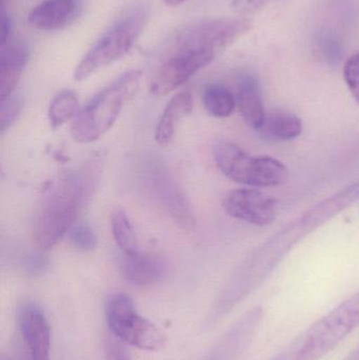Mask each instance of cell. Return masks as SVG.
I'll return each mask as SVG.
<instances>
[{
  "label": "cell",
  "instance_id": "obj_1",
  "mask_svg": "<svg viewBox=\"0 0 359 360\" xmlns=\"http://www.w3.org/2000/svg\"><path fill=\"white\" fill-rule=\"evenodd\" d=\"M103 167L93 158L79 170L67 173L51 184L34 216L32 236L40 251L54 248L77 221L96 188Z\"/></svg>",
  "mask_w": 359,
  "mask_h": 360
},
{
  "label": "cell",
  "instance_id": "obj_2",
  "mask_svg": "<svg viewBox=\"0 0 359 360\" xmlns=\"http://www.w3.org/2000/svg\"><path fill=\"white\" fill-rule=\"evenodd\" d=\"M312 232L313 229L303 214L263 241L247 256L228 281L221 294L219 312H229L230 309L250 295L275 270L289 252Z\"/></svg>",
  "mask_w": 359,
  "mask_h": 360
},
{
  "label": "cell",
  "instance_id": "obj_3",
  "mask_svg": "<svg viewBox=\"0 0 359 360\" xmlns=\"http://www.w3.org/2000/svg\"><path fill=\"white\" fill-rule=\"evenodd\" d=\"M359 327V291L312 323L271 360H322Z\"/></svg>",
  "mask_w": 359,
  "mask_h": 360
},
{
  "label": "cell",
  "instance_id": "obj_4",
  "mask_svg": "<svg viewBox=\"0 0 359 360\" xmlns=\"http://www.w3.org/2000/svg\"><path fill=\"white\" fill-rule=\"evenodd\" d=\"M141 77V72H128L95 95L74 120L71 128L74 141L90 143L105 134L119 117L126 103L136 96Z\"/></svg>",
  "mask_w": 359,
  "mask_h": 360
},
{
  "label": "cell",
  "instance_id": "obj_5",
  "mask_svg": "<svg viewBox=\"0 0 359 360\" xmlns=\"http://www.w3.org/2000/svg\"><path fill=\"white\" fill-rule=\"evenodd\" d=\"M214 158L221 172L237 184L272 188L282 186L289 179L288 168L280 160L249 155L234 143H218L214 149Z\"/></svg>",
  "mask_w": 359,
  "mask_h": 360
},
{
  "label": "cell",
  "instance_id": "obj_6",
  "mask_svg": "<svg viewBox=\"0 0 359 360\" xmlns=\"http://www.w3.org/2000/svg\"><path fill=\"white\" fill-rule=\"evenodd\" d=\"M145 23V13H135L107 30L76 65L74 80L84 82L98 70L119 60L132 48Z\"/></svg>",
  "mask_w": 359,
  "mask_h": 360
},
{
  "label": "cell",
  "instance_id": "obj_7",
  "mask_svg": "<svg viewBox=\"0 0 359 360\" xmlns=\"http://www.w3.org/2000/svg\"><path fill=\"white\" fill-rule=\"evenodd\" d=\"M105 319L112 333L130 346L155 352L166 345V335L137 312L134 302L126 294L115 293L107 298Z\"/></svg>",
  "mask_w": 359,
  "mask_h": 360
},
{
  "label": "cell",
  "instance_id": "obj_8",
  "mask_svg": "<svg viewBox=\"0 0 359 360\" xmlns=\"http://www.w3.org/2000/svg\"><path fill=\"white\" fill-rule=\"evenodd\" d=\"M141 181L150 197L183 230L195 229L191 203L172 173L157 158H147L139 168Z\"/></svg>",
  "mask_w": 359,
  "mask_h": 360
},
{
  "label": "cell",
  "instance_id": "obj_9",
  "mask_svg": "<svg viewBox=\"0 0 359 360\" xmlns=\"http://www.w3.org/2000/svg\"><path fill=\"white\" fill-rule=\"evenodd\" d=\"M250 29L251 21L247 18L212 19L188 25L171 36L164 54L209 50L219 55Z\"/></svg>",
  "mask_w": 359,
  "mask_h": 360
},
{
  "label": "cell",
  "instance_id": "obj_10",
  "mask_svg": "<svg viewBox=\"0 0 359 360\" xmlns=\"http://www.w3.org/2000/svg\"><path fill=\"white\" fill-rule=\"evenodd\" d=\"M217 56L216 53L209 50L166 53L152 80V94L158 97L170 94L198 71L213 63Z\"/></svg>",
  "mask_w": 359,
  "mask_h": 360
},
{
  "label": "cell",
  "instance_id": "obj_11",
  "mask_svg": "<svg viewBox=\"0 0 359 360\" xmlns=\"http://www.w3.org/2000/svg\"><path fill=\"white\" fill-rule=\"evenodd\" d=\"M17 323L21 348L15 360H50V326L41 307L34 302H23L18 309Z\"/></svg>",
  "mask_w": 359,
  "mask_h": 360
},
{
  "label": "cell",
  "instance_id": "obj_12",
  "mask_svg": "<svg viewBox=\"0 0 359 360\" xmlns=\"http://www.w3.org/2000/svg\"><path fill=\"white\" fill-rule=\"evenodd\" d=\"M223 209L235 219L259 226L272 224L278 213V201L255 188L232 191L223 199Z\"/></svg>",
  "mask_w": 359,
  "mask_h": 360
},
{
  "label": "cell",
  "instance_id": "obj_13",
  "mask_svg": "<svg viewBox=\"0 0 359 360\" xmlns=\"http://www.w3.org/2000/svg\"><path fill=\"white\" fill-rule=\"evenodd\" d=\"M120 269L126 281L139 287L159 283L168 272L167 264L160 258L139 251L124 254Z\"/></svg>",
  "mask_w": 359,
  "mask_h": 360
},
{
  "label": "cell",
  "instance_id": "obj_14",
  "mask_svg": "<svg viewBox=\"0 0 359 360\" xmlns=\"http://www.w3.org/2000/svg\"><path fill=\"white\" fill-rule=\"evenodd\" d=\"M27 46L6 44L1 46L0 55V97L1 101L12 96L29 60Z\"/></svg>",
  "mask_w": 359,
  "mask_h": 360
},
{
  "label": "cell",
  "instance_id": "obj_15",
  "mask_svg": "<svg viewBox=\"0 0 359 360\" xmlns=\"http://www.w3.org/2000/svg\"><path fill=\"white\" fill-rule=\"evenodd\" d=\"M193 107V96L188 91L178 93L169 101L156 127L155 141L158 145H170L181 120L190 115Z\"/></svg>",
  "mask_w": 359,
  "mask_h": 360
},
{
  "label": "cell",
  "instance_id": "obj_16",
  "mask_svg": "<svg viewBox=\"0 0 359 360\" xmlns=\"http://www.w3.org/2000/svg\"><path fill=\"white\" fill-rule=\"evenodd\" d=\"M75 11V0H44L32 8L27 21L40 31H54L67 25Z\"/></svg>",
  "mask_w": 359,
  "mask_h": 360
},
{
  "label": "cell",
  "instance_id": "obj_17",
  "mask_svg": "<svg viewBox=\"0 0 359 360\" xmlns=\"http://www.w3.org/2000/svg\"><path fill=\"white\" fill-rule=\"evenodd\" d=\"M234 95H235L236 105L244 122L251 128L259 131L266 115L259 82L253 76H244L238 82L236 93Z\"/></svg>",
  "mask_w": 359,
  "mask_h": 360
},
{
  "label": "cell",
  "instance_id": "obj_18",
  "mask_svg": "<svg viewBox=\"0 0 359 360\" xmlns=\"http://www.w3.org/2000/svg\"><path fill=\"white\" fill-rule=\"evenodd\" d=\"M259 132L263 137L272 141H292L301 136L303 122L301 118L290 112L271 110L266 112L263 124Z\"/></svg>",
  "mask_w": 359,
  "mask_h": 360
},
{
  "label": "cell",
  "instance_id": "obj_19",
  "mask_svg": "<svg viewBox=\"0 0 359 360\" xmlns=\"http://www.w3.org/2000/svg\"><path fill=\"white\" fill-rule=\"evenodd\" d=\"M202 101L207 112L217 118L229 117L236 107L235 95L221 84L207 86Z\"/></svg>",
  "mask_w": 359,
  "mask_h": 360
},
{
  "label": "cell",
  "instance_id": "obj_20",
  "mask_svg": "<svg viewBox=\"0 0 359 360\" xmlns=\"http://www.w3.org/2000/svg\"><path fill=\"white\" fill-rule=\"evenodd\" d=\"M111 228L114 239L122 253L133 254L138 252L136 234L124 210L117 209L112 213Z\"/></svg>",
  "mask_w": 359,
  "mask_h": 360
},
{
  "label": "cell",
  "instance_id": "obj_21",
  "mask_svg": "<svg viewBox=\"0 0 359 360\" xmlns=\"http://www.w3.org/2000/svg\"><path fill=\"white\" fill-rule=\"evenodd\" d=\"M78 98L75 93L63 91L53 98L48 107V118L53 129L59 128L77 116Z\"/></svg>",
  "mask_w": 359,
  "mask_h": 360
},
{
  "label": "cell",
  "instance_id": "obj_22",
  "mask_svg": "<svg viewBox=\"0 0 359 360\" xmlns=\"http://www.w3.org/2000/svg\"><path fill=\"white\" fill-rule=\"evenodd\" d=\"M70 240L80 251H92L97 245V236L88 222H78L70 231Z\"/></svg>",
  "mask_w": 359,
  "mask_h": 360
},
{
  "label": "cell",
  "instance_id": "obj_23",
  "mask_svg": "<svg viewBox=\"0 0 359 360\" xmlns=\"http://www.w3.org/2000/svg\"><path fill=\"white\" fill-rule=\"evenodd\" d=\"M23 103L21 97L12 95L8 98L1 101V115H0V124L1 132L8 130L22 110Z\"/></svg>",
  "mask_w": 359,
  "mask_h": 360
},
{
  "label": "cell",
  "instance_id": "obj_24",
  "mask_svg": "<svg viewBox=\"0 0 359 360\" xmlns=\"http://www.w3.org/2000/svg\"><path fill=\"white\" fill-rule=\"evenodd\" d=\"M344 78L350 92L359 105V52L352 55L346 61L344 65Z\"/></svg>",
  "mask_w": 359,
  "mask_h": 360
},
{
  "label": "cell",
  "instance_id": "obj_25",
  "mask_svg": "<svg viewBox=\"0 0 359 360\" xmlns=\"http://www.w3.org/2000/svg\"><path fill=\"white\" fill-rule=\"evenodd\" d=\"M273 0H233L232 8L238 14L247 15L261 10Z\"/></svg>",
  "mask_w": 359,
  "mask_h": 360
},
{
  "label": "cell",
  "instance_id": "obj_26",
  "mask_svg": "<svg viewBox=\"0 0 359 360\" xmlns=\"http://www.w3.org/2000/svg\"><path fill=\"white\" fill-rule=\"evenodd\" d=\"M11 21L4 10L2 11L1 18V46L8 44L10 38Z\"/></svg>",
  "mask_w": 359,
  "mask_h": 360
},
{
  "label": "cell",
  "instance_id": "obj_27",
  "mask_svg": "<svg viewBox=\"0 0 359 360\" xmlns=\"http://www.w3.org/2000/svg\"><path fill=\"white\" fill-rule=\"evenodd\" d=\"M110 360H131L129 355L124 352V349L116 345H110L109 350H107Z\"/></svg>",
  "mask_w": 359,
  "mask_h": 360
},
{
  "label": "cell",
  "instance_id": "obj_28",
  "mask_svg": "<svg viewBox=\"0 0 359 360\" xmlns=\"http://www.w3.org/2000/svg\"><path fill=\"white\" fill-rule=\"evenodd\" d=\"M185 1H187V0H164L166 6H171V8H176V6L185 4Z\"/></svg>",
  "mask_w": 359,
  "mask_h": 360
},
{
  "label": "cell",
  "instance_id": "obj_29",
  "mask_svg": "<svg viewBox=\"0 0 359 360\" xmlns=\"http://www.w3.org/2000/svg\"><path fill=\"white\" fill-rule=\"evenodd\" d=\"M1 360H15V359L11 356H6V355H2Z\"/></svg>",
  "mask_w": 359,
  "mask_h": 360
},
{
  "label": "cell",
  "instance_id": "obj_30",
  "mask_svg": "<svg viewBox=\"0 0 359 360\" xmlns=\"http://www.w3.org/2000/svg\"><path fill=\"white\" fill-rule=\"evenodd\" d=\"M4 1H6V0H2V4H4Z\"/></svg>",
  "mask_w": 359,
  "mask_h": 360
}]
</instances>
